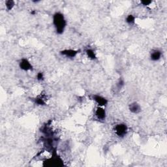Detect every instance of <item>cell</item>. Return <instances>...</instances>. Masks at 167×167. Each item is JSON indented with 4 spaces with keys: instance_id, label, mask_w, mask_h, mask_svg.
I'll list each match as a JSON object with an SVG mask.
<instances>
[{
    "instance_id": "30bf717a",
    "label": "cell",
    "mask_w": 167,
    "mask_h": 167,
    "mask_svg": "<svg viewBox=\"0 0 167 167\" xmlns=\"http://www.w3.org/2000/svg\"><path fill=\"white\" fill-rule=\"evenodd\" d=\"M35 104H37V105H40V106H44L46 104V102H45V97L43 95H39L38 97H37L35 99Z\"/></svg>"
},
{
    "instance_id": "4fadbf2b",
    "label": "cell",
    "mask_w": 167,
    "mask_h": 167,
    "mask_svg": "<svg viewBox=\"0 0 167 167\" xmlns=\"http://www.w3.org/2000/svg\"><path fill=\"white\" fill-rule=\"evenodd\" d=\"M123 86H124V81H123V80H122V79H120L119 81L118 82V83H117V84H116L117 88H118V90L122 89V87H123Z\"/></svg>"
},
{
    "instance_id": "5bb4252c",
    "label": "cell",
    "mask_w": 167,
    "mask_h": 167,
    "mask_svg": "<svg viewBox=\"0 0 167 167\" xmlns=\"http://www.w3.org/2000/svg\"><path fill=\"white\" fill-rule=\"evenodd\" d=\"M44 74L42 72H39V73H37V79L39 81H43L44 80Z\"/></svg>"
},
{
    "instance_id": "277c9868",
    "label": "cell",
    "mask_w": 167,
    "mask_h": 167,
    "mask_svg": "<svg viewBox=\"0 0 167 167\" xmlns=\"http://www.w3.org/2000/svg\"><path fill=\"white\" fill-rule=\"evenodd\" d=\"M19 67L21 69L25 70V71L33 70V66L31 64L26 58H22L20 60L19 63Z\"/></svg>"
},
{
    "instance_id": "5b68a950",
    "label": "cell",
    "mask_w": 167,
    "mask_h": 167,
    "mask_svg": "<svg viewBox=\"0 0 167 167\" xmlns=\"http://www.w3.org/2000/svg\"><path fill=\"white\" fill-rule=\"evenodd\" d=\"M92 98L93 99V101H95L96 103H97L99 106L104 107V106H106L108 104V100L101 95L95 94L92 96Z\"/></svg>"
},
{
    "instance_id": "8992f818",
    "label": "cell",
    "mask_w": 167,
    "mask_h": 167,
    "mask_svg": "<svg viewBox=\"0 0 167 167\" xmlns=\"http://www.w3.org/2000/svg\"><path fill=\"white\" fill-rule=\"evenodd\" d=\"M79 51H75V50L72 49H65L64 50V51H60L61 55L69 58H73L76 57Z\"/></svg>"
},
{
    "instance_id": "9a60e30c",
    "label": "cell",
    "mask_w": 167,
    "mask_h": 167,
    "mask_svg": "<svg viewBox=\"0 0 167 167\" xmlns=\"http://www.w3.org/2000/svg\"><path fill=\"white\" fill-rule=\"evenodd\" d=\"M152 3V1H148V0H146V1L145 0V1H142V2H141V3L142 4V5H144V6L149 5L150 4H151Z\"/></svg>"
},
{
    "instance_id": "ba28073f",
    "label": "cell",
    "mask_w": 167,
    "mask_h": 167,
    "mask_svg": "<svg viewBox=\"0 0 167 167\" xmlns=\"http://www.w3.org/2000/svg\"><path fill=\"white\" fill-rule=\"evenodd\" d=\"M162 56V52L159 50H153L150 54V59L153 61H157Z\"/></svg>"
},
{
    "instance_id": "3957f363",
    "label": "cell",
    "mask_w": 167,
    "mask_h": 167,
    "mask_svg": "<svg viewBox=\"0 0 167 167\" xmlns=\"http://www.w3.org/2000/svg\"><path fill=\"white\" fill-rule=\"evenodd\" d=\"M95 114L96 118L99 121H101V122H103V121H105L106 120V111L105 109L102 106H98L95 110Z\"/></svg>"
},
{
    "instance_id": "9c48e42d",
    "label": "cell",
    "mask_w": 167,
    "mask_h": 167,
    "mask_svg": "<svg viewBox=\"0 0 167 167\" xmlns=\"http://www.w3.org/2000/svg\"><path fill=\"white\" fill-rule=\"evenodd\" d=\"M86 54L87 57L91 60H95L96 59H97V56H96L95 52L93 49H91V48L86 49Z\"/></svg>"
},
{
    "instance_id": "8fae6325",
    "label": "cell",
    "mask_w": 167,
    "mask_h": 167,
    "mask_svg": "<svg viewBox=\"0 0 167 167\" xmlns=\"http://www.w3.org/2000/svg\"><path fill=\"white\" fill-rule=\"evenodd\" d=\"M125 20H126V22L129 25H133L135 22V17L132 15H129L126 17Z\"/></svg>"
},
{
    "instance_id": "7a4b0ae2",
    "label": "cell",
    "mask_w": 167,
    "mask_h": 167,
    "mask_svg": "<svg viewBox=\"0 0 167 167\" xmlns=\"http://www.w3.org/2000/svg\"><path fill=\"white\" fill-rule=\"evenodd\" d=\"M114 131L116 135L118 137L123 138L126 136L127 134L128 127L125 123H118L115 126Z\"/></svg>"
},
{
    "instance_id": "6da1fadb",
    "label": "cell",
    "mask_w": 167,
    "mask_h": 167,
    "mask_svg": "<svg viewBox=\"0 0 167 167\" xmlns=\"http://www.w3.org/2000/svg\"><path fill=\"white\" fill-rule=\"evenodd\" d=\"M53 24L57 34L61 35L64 33L67 26V22L64 15L59 12H56L53 16Z\"/></svg>"
},
{
    "instance_id": "7c38bea8",
    "label": "cell",
    "mask_w": 167,
    "mask_h": 167,
    "mask_svg": "<svg viewBox=\"0 0 167 167\" xmlns=\"http://www.w3.org/2000/svg\"><path fill=\"white\" fill-rule=\"evenodd\" d=\"M15 2L14 1H12V0H8V1L5 2V7L7 8V11H11L12 10V8L15 6Z\"/></svg>"
},
{
    "instance_id": "52a82bcc",
    "label": "cell",
    "mask_w": 167,
    "mask_h": 167,
    "mask_svg": "<svg viewBox=\"0 0 167 167\" xmlns=\"http://www.w3.org/2000/svg\"><path fill=\"white\" fill-rule=\"evenodd\" d=\"M129 109L133 114H139L141 111V106L138 103L133 102L129 104Z\"/></svg>"
}]
</instances>
